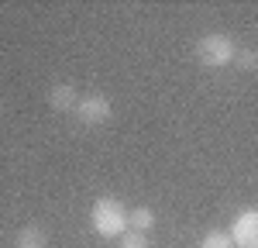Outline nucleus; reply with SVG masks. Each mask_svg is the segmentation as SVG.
Segmentation results:
<instances>
[{
  "label": "nucleus",
  "instance_id": "f257e3e1",
  "mask_svg": "<svg viewBox=\"0 0 258 248\" xmlns=\"http://www.w3.org/2000/svg\"><path fill=\"white\" fill-rule=\"evenodd\" d=\"M90 224L100 238H120V234H127V207L114 197H100L90 207Z\"/></svg>",
  "mask_w": 258,
  "mask_h": 248
},
{
  "label": "nucleus",
  "instance_id": "f03ea898",
  "mask_svg": "<svg viewBox=\"0 0 258 248\" xmlns=\"http://www.w3.org/2000/svg\"><path fill=\"white\" fill-rule=\"evenodd\" d=\"M234 55H238V48H234L231 35L214 31V35H203V38L197 41V59L203 62L207 69H224V66L234 62Z\"/></svg>",
  "mask_w": 258,
  "mask_h": 248
},
{
  "label": "nucleus",
  "instance_id": "7ed1b4c3",
  "mask_svg": "<svg viewBox=\"0 0 258 248\" xmlns=\"http://www.w3.org/2000/svg\"><path fill=\"white\" fill-rule=\"evenodd\" d=\"M227 234L234 238V248H258V210L255 207L241 210Z\"/></svg>",
  "mask_w": 258,
  "mask_h": 248
},
{
  "label": "nucleus",
  "instance_id": "20e7f679",
  "mask_svg": "<svg viewBox=\"0 0 258 248\" xmlns=\"http://www.w3.org/2000/svg\"><path fill=\"white\" fill-rule=\"evenodd\" d=\"M76 117H80L83 124H107L110 121V100L103 97V93H86V97H80V103H76Z\"/></svg>",
  "mask_w": 258,
  "mask_h": 248
},
{
  "label": "nucleus",
  "instance_id": "39448f33",
  "mask_svg": "<svg viewBox=\"0 0 258 248\" xmlns=\"http://www.w3.org/2000/svg\"><path fill=\"white\" fill-rule=\"evenodd\" d=\"M76 103H80V93L69 83H59V86L48 90V107L52 110H76Z\"/></svg>",
  "mask_w": 258,
  "mask_h": 248
},
{
  "label": "nucleus",
  "instance_id": "423d86ee",
  "mask_svg": "<svg viewBox=\"0 0 258 248\" xmlns=\"http://www.w3.org/2000/svg\"><path fill=\"white\" fill-rule=\"evenodd\" d=\"M152 227H155V210H152V207H135V210H127V231L148 234Z\"/></svg>",
  "mask_w": 258,
  "mask_h": 248
},
{
  "label": "nucleus",
  "instance_id": "0eeeda50",
  "mask_svg": "<svg viewBox=\"0 0 258 248\" xmlns=\"http://www.w3.org/2000/svg\"><path fill=\"white\" fill-rule=\"evenodd\" d=\"M14 248H48V234H45L38 224L21 227V234L14 238Z\"/></svg>",
  "mask_w": 258,
  "mask_h": 248
},
{
  "label": "nucleus",
  "instance_id": "6e6552de",
  "mask_svg": "<svg viewBox=\"0 0 258 248\" xmlns=\"http://www.w3.org/2000/svg\"><path fill=\"white\" fill-rule=\"evenodd\" d=\"M200 248H234V238L227 231H210V234H203Z\"/></svg>",
  "mask_w": 258,
  "mask_h": 248
},
{
  "label": "nucleus",
  "instance_id": "1a4fd4ad",
  "mask_svg": "<svg viewBox=\"0 0 258 248\" xmlns=\"http://www.w3.org/2000/svg\"><path fill=\"white\" fill-rule=\"evenodd\" d=\"M234 62H238L244 73H255V69H258V52H255V48H241L238 55H234Z\"/></svg>",
  "mask_w": 258,
  "mask_h": 248
},
{
  "label": "nucleus",
  "instance_id": "9d476101",
  "mask_svg": "<svg viewBox=\"0 0 258 248\" xmlns=\"http://www.w3.org/2000/svg\"><path fill=\"white\" fill-rule=\"evenodd\" d=\"M117 241H120V248H152V245H148V234H138V231L120 234Z\"/></svg>",
  "mask_w": 258,
  "mask_h": 248
}]
</instances>
